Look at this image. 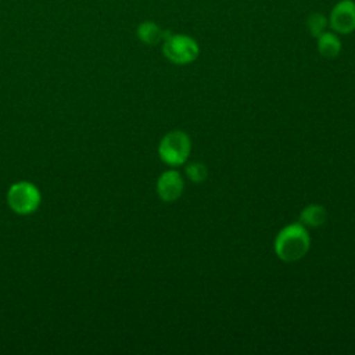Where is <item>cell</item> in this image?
<instances>
[{
  "label": "cell",
  "mask_w": 355,
  "mask_h": 355,
  "mask_svg": "<svg viewBox=\"0 0 355 355\" xmlns=\"http://www.w3.org/2000/svg\"><path fill=\"white\" fill-rule=\"evenodd\" d=\"M311 239L302 223H291L282 229L275 240L276 255L284 262L301 259L309 250Z\"/></svg>",
  "instance_id": "6da1fadb"
},
{
  "label": "cell",
  "mask_w": 355,
  "mask_h": 355,
  "mask_svg": "<svg viewBox=\"0 0 355 355\" xmlns=\"http://www.w3.org/2000/svg\"><path fill=\"white\" fill-rule=\"evenodd\" d=\"M162 54L172 64L186 65L198 58L200 46L190 35L169 32L162 40Z\"/></svg>",
  "instance_id": "7a4b0ae2"
},
{
  "label": "cell",
  "mask_w": 355,
  "mask_h": 355,
  "mask_svg": "<svg viewBox=\"0 0 355 355\" xmlns=\"http://www.w3.org/2000/svg\"><path fill=\"white\" fill-rule=\"evenodd\" d=\"M42 201L39 189L31 182H17L7 191V204L18 215L33 214Z\"/></svg>",
  "instance_id": "3957f363"
},
{
  "label": "cell",
  "mask_w": 355,
  "mask_h": 355,
  "mask_svg": "<svg viewBox=\"0 0 355 355\" xmlns=\"http://www.w3.org/2000/svg\"><path fill=\"white\" fill-rule=\"evenodd\" d=\"M190 150V137L180 130L166 133L158 146L159 158L171 166H179L184 164L189 158Z\"/></svg>",
  "instance_id": "277c9868"
},
{
  "label": "cell",
  "mask_w": 355,
  "mask_h": 355,
  "mask_svg": "<svg viewBox=\"0 0 355 355\" xmlns=\"http://www.w3.org/2000/svg\"><path fill=\"white\" fill-rule=\"evenodd\" d=\"M329 26L337 35H349L355 31V0H338L329 14Z\"/></svg>",
  "instance_id": "5b68a950"
},
{
  "label": "cell",
  "mask_w": 355,
  "mask_h": 355,
  "mask_svg": "<svg viewBox=\"0 0 355 355\" xmlns=\"http://www.w3.org/2000/svg\"><path fill=\"white\" fill-rule=\"evenodd\" d=\"M183 179L178 171H165L157 180V193L162 201H176L183 193Z\"/></svg>",
  "instance_id": "8992f818"
},
{
  "label": "cell",
  "mask_w": 355,
  "mask_h": 355,
  "mask_svg": "<svg viewBox=\"0 0 355 355\" xmlns=\"http://www.w3.org/2000/svg\"><path fill=\"white\" fill-rule=\"evenodd\" d=\"M169 32V29H164L157 22L150 19L141 21L136 28L137 39L147 46H155L158 43H162Z\"/></svg>",
  "instance_id": "52a82bcc"
},
{
  "label": "cell",
  "mask_w": 355,
  "mask_h": 355,
  "mask_svg": "<svg viewBox=\"0 0 355 355\" xmlns=\"http://www.w3.org/2000/svg\"><path fill=\"white\" fill-rule=\"evenodd\" d=\"M316 47L322 57L336 58L341 51V40L333 31H324L316 37Z\"/></svg>",
  "instance_id": "ba28073f"
},
{
  "label": "cell",
  "mask_w": 355,
  "mask_h": 355,
  "mask_svg": "<svg viewBox=\"0 0 355 355\" xmlns=\"http://www.w3.org/2000/svg\"><path fill=\"white\" fill-rule=\"evenodd\" d=\"M327 218V212L322 205L318 204H312L305 207L301 211L300 215V223H302L305 227H318L320 225H323L326 222Z\"/></svg>",
  "instance_id": "9c48e42d"
},
{
  "label": "cell",
  "mask_w": 355,
  "mask_h": 355,
  "mask_svg": "<svg viewBox=\"0 0 355 355\" xmlns=\"http://www.w3.org/2000/svg\"><path fill=\"white\" fill-rule=\"evenodd\" d=\"M306 28L311 33V36L318 37L319 35H322L324 31H327L329 26V18L326 14L320 12V11H313L306 17Z\"/></svg>",
  "instance_id": "30bf717a"
},
{
  "label": "cell",
  "mask_w": 355,
  "mask_h": 355,
  "mask_svg": "<svg viewBox=\"0 0 355 355\" xmlns=\"http://www.w3.org/2000/svg\"><path fill=\"white\" fill-rule=\"evenodd\" d=\"M186 175L187 178L194 183H201L207 179V168L201 162H191L186 166Z\"/></svg>",
  "instance_id": "8fae6325"
}]
</instances>
